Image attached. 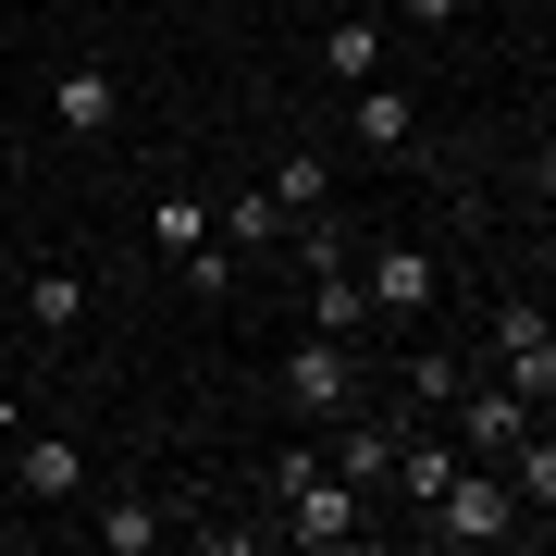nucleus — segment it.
Returning a JSON list of instances; mask_svg holds the SVG:
<instances>
[{
  "label": "nucleus",
  "instance_id": "f257e3e1",
  "mask_svg": "<svg viewBox=\"0 0 556 556\" xmlns=\"http://www.w3.org/2000/svg\"><path fill=\"white\" fill-rule=\"evenodd\" d=\"M273 495H285V544H358L371 519H358V482L321 470V445H285L273 457Z\"/></svg>",
  "mask_w": 556,
  "mask_h": 556
},
{
  "label": "nucleus",
  "instance_id": "f03ea898",
  "mask_svg": "<svg viewBox=\"0 0 556 556\" xmlns=\"http://www.w3.org/2000/svg\"><path fill=\"white\" fill-rule=\"evenodd\" d=\"M420 519H433V544H507V532H544V519H519V495H507L495 457H470L445 495H420Z\"/></svg>",
  "mask_w": 556,
  "mask_h": 556
},
{
  "label": "nucleus",
  "instance_id": "7ed1b4c3",
  "mask_svg": "<svg viewBox=\"0 0 556 556\" xmlns=\"http://www.w3.org/2000/svg\"><path fill=\"white\" fill-rule=\"evenodd\" d=\"M285 396H298V408H358V358H346V334H298V346H285Z\"/></svg>",
  "mask_w": 556,
  "mask_h": 556
},
{
  "label": "nucleus",
  "instance_id": "20e7f679",
  "mask_svg": "<svg viewBox=\"0 0 556 556\" xmlns=\"http://www.w3.org/2000/svg\"><path fill=\"white\" fill-rule=\"evenodd\" d=\"M445 420H457V445H470V457H495L507 433H532V396H519V383H457Z\"/></svg>",
  "mask_w": 556,
  "mask_h": 556
},
{
  "label": "nucleus",
  "instance_id": "39448f33",
  "mask_svg": "<svg viewBox=\"0 0 556 556\" xmlns=\"http://www.w3.org/2000/svg\"><path fill=\"white\" fill-rule=\"evenodd\" d=\"M433 248H371V273H358V298H371L383 321H420V309H433Z\"/></svg>",
  "mask_w": 556,
  "mask_h": 556
},
{
  "label": "nucleus",
  "instance_id": "423d86ee",
  "mask_svg": "<svg viewBox=\"0 0 556 556\" xmlns=\"http://www.w3.org/2000/svg\"><path fill=\"white\" fill-rule=\"evenodd\" d=\"M495 371L519 383V396H556V334H544V309H495Z\"/></svg>",
  "mask_w": 556,
  "mask_h": 556
},
{
  "label": "nucleus",
  "instance_id": "0eeeda50",
  "mask_svg": "<svg viewBox=\"0 0 556 556\" xmlns=\"http://www.w3.org/2000/svg\"><path fill=\"white\" fill-rule=\"evenodd\" d=\"M112 112H124V75H112V62H75V75L50 87V124H62V137H112Z\"/></svg>",
  "mask_w": 556,
  "mask_h": 556
},
{
  "label": "nucleus",
  "instance_id": "6e6552de",
  "mask_svg": "<svg viewBox=\"0 0 556 556\" xmlns=\"http://www.w3.org/2000/svg\"><path fill=\"white\" fill-rule=\"evenodd\" d=\"M346 137H358V149H408V137H420V100H408V87H383V75H358Z\"/></svg>",
  "mask_w": 556,
  "mask_h": 556
},
{
  "label": "nucleus",
  "instance_id": "1a4fd4ad",
  "mask_svg": "<svg viewBox=\"0 0 556 556\" xmlns=\"http://www.w3.org/2000/svg\"><path fill=\"white\" fill-rule=\"evenodd\" d=\"M396 445H408L396 420H346V433H334V470L358 482V495H371V482H396Z\"/></svg>",
  "mask_w": 556,
  "mask_h": 556
},
{
  "label": "nucleus",
  "instance_id": "9d476101",
  "mask_svg": "<svg viewBox=\"0 0 556 556\" xmlns=\"http://www.w3.org/2000/svg\"><path fill=\"white\" fill-rule=\"evenodd\" d=\"M13 470H25V495H38V507H62V495H87V457L62 445V433H38V445L13 457Z\"/></svg>",
  "mask_w": 556,
  "mask_h": 556
},
{
  "label": "nucleus",
  "instance_id": "9b49d317",
  "mask_svg": "<svg viewBox=\"0 0 556 556\" xmlns=\"http://www.w3.org/2000/svg\"><path fill=\"white\" fill-rule=\"evenodd\" d=\"M457 470H470V445H457V433H408V445H396V482H408V495H445Z\"/></svg>",
  "mask_w": 556,
  "mask_h": 556
},
{
  "label": "nucleus",
  "instance_id": "f8f14e48",
  "mask_svg": "<svg viewBox=\"0 0 556 556\" xmlns=\"http://www.w3.org/2000/svg\"><path fill=\"white\" fill-rule=\"evenodd\" d=\"M273 199H285V223H309L321 199H334V161H321V149H298V161L273 174Z\"/></svg>",
  "mask_w": 556,
  "mask_h": 556
},
{
  "label": "nucleus",
  "instance_id": "ddd939ff",
  "mask_svg": "<svg viewBox=\"0 0 556 556\" xmlns=\"http://www.w3.org/2000/svg\"><path fill=\"white\" fill-rule=\"evenodd\" d=\"M25 321H38V334H75V321H87V285L75 273H38V285H25Z\"/></svg>",
  "mask_w": 556,
  "mask_h": 556
},
{
  "label": "nucleus",
  "instance_id": "4468645a",
  "mask_svg": "<svg viewBox=\"0 0 556 556\" xmlns=\"http://www.w3.org/2000/svg\"><path fill=\"white\" fill-rule=\"evenodd\" d=\"M199 236H223V223H211V199H161V211H149V248H161V260H186Z\"/></svg>",
  "mask_w": 556,
  "mask_h": 556
},
{
  "label": "nucleus",
  "instance_id": "2eb2a0df",
  "mask_svg": "<svg viewBox=\"0 0 556 556\" xmlns=\"http://www.w3.org/2000/svg\"><path fill=\"white\" fill-rule=\"evenodd\" d=\"M309 321H321V334L371 321V298H358V273H346V260H334V273H309Z\"/></svg>",
  "mask_w": 556,
  "mask_h": 556
},
{
  "label": "nucleus",
  "instance_id": "dca6fc26",
  "mask_svg": "<svg viewBox=\"0 0 556 556\" xmlns=\"http://www.w3.org/2000/svg\"><path fill=\"white\" fill-rule=\"evenodd\" d=\"M321 62H334V87L383 75V25H334V38H321Z\"/></svg>",
  "mask_w": 556,
  "mask_h": 556
},
{
  "label": "nucleus",
  "instance_id": "f3484780",
  "mask_svg": "<svg viewBox=\"0 0 556 556\" xmlns=\"http://www.w3.org/2000/svg\"><path fill=\"white\" fill-rule=\"evenodd\" d=\"M457 383H470V371H457V358H445V346H408V396H420V408H445V396H457Z\"/></svg>",
  "mask_w": 556,
  "mask_h": 556
},
{
  "label": "nucleus",
  "instance_id": "a211bd4d",
  "mask_svg": "<svg viewBox=\"0 0 556 556\" xmlns=\"http://www.w3.org/2000/svg\"><path fill=\"white\" fill-rule=\"evenodd\" d=\"M161 532H174V519H161V507H112V519H100V544H112V556H149Z\"/></svg>",
  "mask_w": 556,
  "mask_h": 556
},
{
  "label": "nucleus",
  "instance_id": "6ab92c4d",
  "mask_svg": "<svg viewBox=\"0 0 556 556\" xmlns=\"http://www.w3.org/2000/svg\"><path fill=\"white\" fill-rule=\"evenodd\" d=\"M211 223H236V248H273L285 236V199H236V211H211Z\"/></svg>",
  "mask_w": 556,
  "mask_h": 556
},
{
  "label": "nucleus",
  "instance_id": "aec40b11",
  "mask_svg": "<svg viewBox=\"0 0 556 556\" xmlns=\"http://www.w3.org/2000/svg\"><path fill=\"white\" fill-rule=\"evenodd\" d=\"M396 13H408V25H457V0H396Z\"/></svg>",
  "mask_w": 556,
  "mask_h": 556
}]
</instances>
